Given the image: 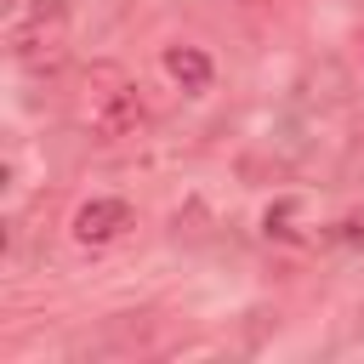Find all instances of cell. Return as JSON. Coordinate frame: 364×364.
Here are the masks:
<instances>
[{"mask_svg":"<svg viewBox=\"0 0 364 364\" xmlns=\"http://www.w3.org/2000/svg\"><path fill=\"white\" fill-rule=\"evenodd\" d=\"M80 125L97 136V142H125L148 125V108L131 85V74L119 63H91L85 68V85H80Z\"/></svg>","mask_w":364,"mask_h":364,"instance_id":"1","label":"cell"},{"mask_svg":"<svg viewBox=\"0 0 364 364\" xmlns=\"http://www.w3.org/2000/svg\"><path fill=\"white\" fill-rule=\"evenodd\" d=\"M6 46H11V57H17L23 68H57V63L68 57V23H63L57 6L23 11V17L6 23Z\"/></svg>","mask_w":364,"mask_h":364,"instance_id":"2","label":"cell"},{"mask_svg":"<svg viewBox=\"0 0 364 364\" xmlns=\"http://www.w3.org/2000/svg\"><path fill=\"white\" fill-rule=\"evenodd\" d=\"M125 228H131V205H125V199H91V205L74 210V239L91 245V250L125 239Z\"/></svg>","mask_w":364,"mask_h":364,"instance_id":"3","label":"cell"},{"mask_svg":"<svg viewBox=\"0 0 364 364\" xmlns=\"http://www.w3.org/2000/svg\"><path fill=\"white\" fill-rule=\"evenodd\" d=\"M165 74H171L188 97L210 91V57H205L199 46H165Z\"/></svg>","mask_w":364,"mask_h":364,"instance_id":"4","label":"cell"},{"mask_svg":"<svg viewBox=\"0 0 364 364\" xmlns=\"http://www.w3.org/2000/svg\"><path fill=\"white\" fill-rule=\"evenodd\" d=\"M46 6H57V0H6L11 17H23V11H46Z\"/></svg>","mask_w":364,"mask_h":364,"instance_id":"5","label":"cell"}]
</instances>
